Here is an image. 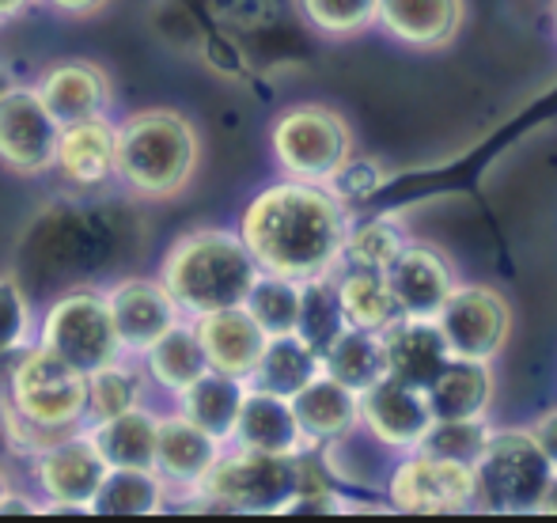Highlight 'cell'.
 Here are the masks:
<instances>
[{
    "label": "cell",
    "mask_w": 557,
    "mask_h": 523,
    "mask_svg": "<svg viewBox=\"0 0 557 523\" xmlns=\"http://www.w3.org/2000/svg\"><path fill=\"white\" fill-rule=\"evenodd\" d=\"M337 285V303L345 311V323L364 326V331H387L403 311H398L395 288L387 281V270H372V265H349Z\"/></svg>",
    "instance_id": "83f0119b"
},
{
    "label": "cell",
    "mask_w": 557,
    "mask_h": 523,
    "mask_svg": "<svg viewBox=\"0 0 557 523\" xmlns=\"http://www.w3.org/2000/svg\"><path fill=\"white\" fill-rule=\"evenodd\" d=\"M474 501V474L462 463L413 451L391 474V505L403 512H462Z\"/></svg>",
    "instance_id": "4fadbf2b"
},
{
    "label": "cell",
    "mask_w": 557,
    "mask_h": 523,
    "mask_svg": "<svg viewBox=\"0 0 557 523\" xmlns=\"http://www.w3.org/2000/svg\"><path fill=\"white\" fill-rule=\"evenodd\" d=\"M46 4L53 8V12H61V15H96L99 8H107V0H46Z\"/></svg>",
    "instance_id": "60d3db41"
},
{
    "label": "cell",
    "mask_w": 557,
    "mask_h": 523,
    "mask_svg": "<svg viewBox=\"0 0 557 523\" xmlns=\"http://www.w3.org/2000/svg\"><path fill=\"white\" fill-rule=\"evenodd\" d=\"M201 140L190 119L168 107L137 111L117 126V178L148 201H168L190 186Z\"/></svg>",
    "instance_id": "3957f363"
},
{
    "label": "cell",
    "mask_w": 557,
    "mask_h": 523,
    "mask_svg": "<svg viewBox=\"0 0 557 523\" xmlns=\"http://www.w3.org/2000/svg\"><path fill=\"white\" fill-rule=\"evenodd\" d=\"M145 369L163 391L183 395L186 387L206 376L213 364H209L206 346H201V338H198V326L175 323L152 349H145Z\"/></svg>",
    "instance_id": "f1b7e54d"
},
{
    "label": "cell",
    "mask_w": 557,
    "mask_h": 523,
    "mask_svg": "<svg viewBox=\"0 0 557 523\" xmlns=\"http://www.w3.org/2000/svg\"><path fill=\"white\" fill-rule=\"evenodd\" d=\"M38 346L53 349V353L65 357L69 364H76L88 376L125 357L111 315V300H107V292H96V288L61 292L46 308L42 323H38Z\"/></svg>",
    "instance_id": "52a82bcc"
},
{
    "label": "cell",
    "mask_w": 557,
    "mask_h": 523,
    "mask_svg": "<svg viewBox=\"0 0 557 523\" xmlns=\"http://www.w3.org/2000/svg\"><path fill=\"white\" fill-rule=\"evenodd\" d=\"M433 421H459V418H485L493 402V372L485 361H451L441 369V376L425 387Z\"/></svg>",
    "instance_id": "d4e9b609"
},
{
    "label": "cell",
    "mask_w": 557,
    "mask_h": 523,
    "mask_svg": "<svg viewBox=\"0 0 557 523\" xmlns=\"http://www.w3.org/2000/svg\"><path fill=\"white\" fill-rule=\"evenodd\" d=\"M235 448H255V451H273V456H300L311 451L308 436L300 428V418L293 410V398L258 391L250 387L247 402H243L239 425H235Z\"/></svg>",
    "instance_id": "44dd1931"
},
{
    "label": "cell",
    "mask_w": 557,
    "mask_h": 523,
    "mask_svg": "<svg viewBox=\"0 0 557 523\" xmlns=\"http://www.w3.org/2000/svg\"><path fill=\"white\" fill-rule=\"evenodd\" d=\"M493 428L485 425V418H459V421H433L425 433V440L413 451H425V456L447 459V463L474 466L478 456L490 444Z\"/></svg>",
    "instance_id": "d6a6232c"
},
{
    "label": "cell",
    "mask_w": 557,
    "mask_h": 523,
    "mask_svg": "<svg viewBox=\"0 0 557 523\" xmlns=\"http://www.w3.org/2000/svg\"><path fill=\"white\" fill-rule=\"evenodd\" d=\"M387 281L395 288V300L403 315L436 319L447 296L455 292V273L451 262L433 247H406L395 262L387 265Z\"/></svg>",
    "instance_id": "d6986e66"
},
{
    "label": "cell",
    "mask_w": 557,
    "mask_h": 523,
    "mask_svg": "<svg viewBox=\"0 0 557 523\" xmlns=\"http://www.w3.org/2000/svg\"><path fill=\"white\" fill-rule=\"evenodd\" d=\"M380 0H300L304 20L323 35H360L375 23Z\"/></svg>",
    "instance_id": "74e56055"
},
{
    "label": "cell",
    "mask_w": 557,
    "mask_h": 523,
    "mask_svg": "<svg viewBox=\"0 0 557 523\" xmlns=\"http://www.w3.org/2000/svg\"><path fill=\"white\" fill-rule=\"evenodd\" d=\"M543 512H557V474H554L550 489H546V501H543Z\"/></svg>",
    "instance_id": "7bdbcfd3"
},
{
    "label": "cell",
    "mask_w": 557,
    "mask_h": 523,
    "mask_svg": "<svg viewBox=\"0 0 557 523\" xmlns=\"http://www.w3.org/2000/svg\"><path fill=\"white\" fill-rule=\"evenodd\" d=\"M304 285H308V281L281 277V273L262 270L255 285H250L243 308L258 319V326H262L270 338H277V334H296L300 331V315H304Z\"/></svg>",
    "instance_id": "1f68e13d"
},
{
    "label": "cell",
    "mask_w": 557,
    "mask_h": 523,
    "mask_svg": "<svg viewBox=\"0 0 557 523\" xmlns=\"http://www.w3.org/2000/svg\"><path fill=\"white\" fill-rule=\"evenodd\" d=\"M221 440L194 425L186 413L160 418V444H156V471L168 486H183L201 494L209 471L221 459Z\"/></svg>",
    "instance_id": "e0dca14e"
},
{
    "label": "cell",
    "mask_w": 557,
    "mask_h": 523,
    "mask_svg": "<svg viewBox=\"0 0 557 523\" xmlns=\"http://www.w3.org/2000/svg\"><path fill=\"white\" fill-rule=\"evenodd\" d=\"M247 391H250V384L243 376H227V372L209 369L206 376L194 379V384L178 395V406H183L178 413H186L198 428H206L209 436L227 444L235 436V425H239Z\"/></svg>",
    "instance_id": "cb8c5ba5"
},
{
    "label": "cell",
    "mask_w": 557,
    "mask_h": 523,
    "mask_svg": "<svg viewBox=\"0 0 557 523\" xmlns=\"http://www.w3.org/2000/svg\"><path fill=\"white\" fill-rule=\"evenodd\" d=\"M198 326V338L206 346V357L216 372L227 376H243L250 379V372L258 369L265 346H270V334L258 326V319L247 308H224V311H209V315L194 319Z\"/></svg>",
    "instance_id": "2e32d148"
},
{
    "label": "cell",
    "mask_w": 557,
    "mask_h": 523,
    "mask_svg": "<svg viewBox=\"0 0 557 523\" xmlns=\"http://www.w3.org/2000/svg\"><path fill=\"white\" fill-rule=\"evenodd\" d=\"M360 421L383 448L413 451L433 425V410H429V398L421 387L383 376L368 391H360Z\"/></svg>",
    "instance_id": "5bb4252c"
},
{
    "label": "cell",
    "mask_w": 557,
    "mask_h": 523,
    "mask_svg": "<svg viewBox=\"0 0 557 523\" xmlns=\"http://www.w3.org/2000/svg\"><path fill=\"white\" fill-rule=\"evenodd\" d=\"M168 482L152 466H111L96 494L99 516H152L168 505Z\"/></svg>",
    "instance_id": "4dcf8cb0"
},
{
    "label": "cell",
    "mask_w": 557,
    "mask_h": 523,
    "mask_svg": "<svg viewBox=\"0 0 557 523\" xmlns=\"http://www.w3.org/2000/svg\"><path fill=\"white\" fill-rule=\"evenodd\" d=\"M323 369L334 379H342L352 391H368L375 379L387 376V346L383 331H364V326H345L342 334L326 346Z\"/></svg>",
    "instance_id": "f546056e"
},
{
    "label": "cell",
    "mask_w": 557,
    "mask_h": 523,
    "mask_svg": "<svg viewBox=\"0 0 557 523\" xmlns=\"http://www.w3.org/2000/svg\"><path fill=\"white\" fill-rule=\"evenodd\" d=\"M15 88V80H12V73H8L4 65H0V96H4V91H12Z\"/></svg>",
    "instance_id": "f6af8a7d"
},
{
    "label": "cell",
    "mask_w": 557,
    "mask_h": 523,
    "mask_svg": "<svg viewBox=\"0 0 557 523\" xmlns=\"http://www.w3.org/2000/svg\"><path fill=\"white\" fill-rule=\"evenodd\" d=\"M107 300H111L122 349L133 357H145V349H152L171 326L183 323V308H178V300L163 281L125 277L107 288Z\"/></svg>",
    "instance_id": "7c38bea8"
},
{
    "label": "cell",
    "mask_w": 557,
    "mask_h": 523,
    "mask_svg": "<svg viewBox=\"0 0 557 523\" xmlns=\"http://www.w3.org/2000/svg\"><path fill=\"white\" fill-rule=\"evenodd\" d=\"M323 372V353L315 346L300 338V334H277L265 346L258 369L250 372L247 384L258 387V391H273L293 398L300 387H308L311 379Z\"/></svg>",
    "instance_id": "4316f807"
},
{
    "label": "cell",
    "mask_w": 557,
    "mask_h": 523,
    "mask_svg": "<svg viewBox=\"0 0 557 523\" xmlns=\"http://www.w3.org/2000/svg\"><path fill=\"white\" fill-rule=\"evenodd\" d=\"M467 4L462 0H380L375 20L391 38L418 50H441L462 27Z\"/></svg>",
    "instance_id": "7402d4cb"
},
{
    "label": "cell",
    "mask_w": 557,
    "mask_h": 523,
    "mask_svg": "<svg viewBox=\"0 0 557 523\" xmlns=\"http://www.w3.org/2000/svg\"><path fill=\"white\" fill-rule=\"evenodd\" d=\"M293 410L311 448L342 440L345 433L360 425V395L345 387L342 379H334L326 369L293 395Z\"/></svg>",
    "instance_id": "603a6c76"
},
{
    "label": "cell",
    "mask_w": 557,
    "mask_h": 523,
    "mask_svg": "<svg viewBox=\"0 0 557 523\" xmlns=\"http://www.w3.org/2000/svg\"><path fill=\"white\" fill-rule=\"evenodd\" d=\"M273 155H277L281 171L288 178H304V183L331 186V178L349 163L352 137L342 114L319 103L288 107L270 133Z\"/></svg>",
    "instance_id": "ba28073f"
},
{
    "label": "cell",
    "mask_w": 557,
    "mask_h": 523,
    "mask_svg": "<svg viewBox=\"0 0 557 523\" xmlns=\"http://www.w3.org/2000/svg\"><path fill=\"white\" fill-rule=\"evenodd\" d=\"M345 311L342 303H337V285L334 277L326 273V277H315L304 285V315H300V338L308 341V346H315L319 353H326V346L337 338V334L345 331Z\"/></svg>",
    "instance_id": "e575fe53"
},
{
    "label": "cell",
    "mask_w": 557,
    "mask_h": 523,
    "mask_svg": "<svg viewBox=\"0 0 557 523\" xmlns=\"http://www.w3.org/2000/svg\"><path fill=\"white\" fill-rule=\"evenodd\" d=\"M53 171L76 190H91L107 178H117V126L107 122V114L61 126Z\"/></svg>",
    "instance_id": "9a60e30c"
},
{
    "label": "cell",
    "mask_w": 557,
    "mask_h": 523,
    "mask_svg": "<svg viewBox=\"0 0 557 523\" xmlns=\"http://www.w3.org/2000/svg\"><path fill=\"white\" fill-rule=\"evenodd\" d=\"M30 4H35V0H0V23H8V20H15V15H23Z\"/></svg>",
    "instance_id": "b9f144b4"
},
{
    "label": "cell",
    "mask_w": 557,
    "mask_h": 523,
    "mask_svg": "<svg viewBox=\"0 0 557 523\" xmlns=\"http://www.w3.org/2000/svg\"><path fill=\"white\" fill-rule=\"evenodd\" d=\"M258 273H262V265L255 262L239 232L221 228L186 232L183 239L171 244L160 265V281L171 288L183 315L190 319L247 303Z\"/></svg>",
    "instance_id": "7a4b0ae2"
},
{
    "label": "cell",
    "mask_w": 557,
    "mask_h": 523,
    "mask_svg": "<svg viewBox=\"0 0 557 523\" xmlns=\"http://www.w3.org/2000/svg\"><path fill=\"white\" fill-rule=\"evenodd\" d=\"M91 440L103 451L111 466H152L156 471V444H160V418L145 406L125 410L117 418L91 421Z\"/></svg>",
    "instance_id": "484cf974"
},
{
    "label": "cell",
    "mask_w": 557,
    "mask_h": 523,
    "mask_svg": "<svg viewBox=\"0 0 557 523\" xmlns=\"http://www.w3.org/2000/svg\"><path fill=\"white\" fill-rule=\"evenodd\" d=\"M436 326H441L451 357L490 364L505 349L508 331H512V311H508L505 296L493 288L455 285V292L447 296L441 315H436Z\"/></svg>",
    "instance_id": "8fae6325"
},
{
    "label": "cell",
    "mask_w": 557,
    "mask_h": 523,
    "mask_svg": "<svg viewBox=\"0 0 557 523\" xmlns=\"http://www.w3.org/2000/svg\"><path fill=\"white\" fill-rule=\"evenodd\" d=\"M8 406L53 433H76L88 421V372L35 341L15 357Z\"/></svg>",
    "instance_id": "5b68a950"
},
{
    "label": "cell",
    "mask_w": 557,
    "mask_h": 523,
    "mask_svg": "<svg viewBox=\"0 0 557 523\" xmlns=\"http://www.w3.org/2000/svg\"><path fill=\"white\" fill-rule=\"evenodd\" d=\"M61 122L38 88L15 84L0 96V163L23 178H38L58 163Z\"/></svg>",
    "instance_id": "30bf717a"
},
{
    "label": "cell",
    "mask_w": 557,
    "mask_h": 523,
    "mask_svg": "<svg viewBox=\"0 0 557 523\" xmlns=\"http://www.w3.org/2000/svg\"><path fill=\"white\" fill-rule=\"evenodd\" d=\"M304 486V451L300 456H273V451L235 448L216 459L201 497L232 512H288L293 497Z\"/></svg>",
    "instance_id": "8992f818"
},
{
    "label": "cell",
    "mask_w": 557,
    "mask_h": 523,
    "mask_svg": "<svg viewBox=\"0 0 557 523\" xmlns=\"http://www.w3.org/2000/svg\"><path fill=\"white\" fill-rule=\"evenodd\" d=\"M35 315H30V300L15 273H0V357H15L30 346L35 338Z\"/></svg>",
    "instance_id": "8d00e7d4"
},
{
    "label": "cell",
    "mask_w": 557,
    "mask_h": 523,
    "mask_svg": "<svg viewBox=\"0 0 557 523\" xmlns=\"http://www.w3.org/2000/svg\"><path fill=\"white\" fill-rule=\"evenodd\" d=\"M239 236L265 273L315 281L345 259L349 221L331 186L285 178L247 201Z\"/></svg>",
    "instance_id": "6da1fadb"
},
{
    "label": "cell",
    "mask_w": 557,
    "mask_h": 523,
    "mask_svg": "<svg viewBox=\"0 0 557 523\" xmlns=\"http://www.w3.org/2000/svg\"><path fill=\"white\" fill-rule=\"evenodd\" d=\"M470 474H474L470 509L516 516V512H543L546 489L557 471L535 433H493Z\"/></svg>",
    "instance_id": "277c9868"
},
{
    "label": "cell",
    "mask_w": 557,
    "mask_h": 523,
    "mask_svg": "<svg viewBox=\"0 0 557 523\" xmlns=\"http://www.w3.org/2000/svg\"><path fill=\"white\" fill-rule=\"evenodd\" d=\"M12 497V482H8V474L0 471V509H4V501Z\"/></svg>",
    "instance_id": "ee69618b"
},
{
    "label": "cell",
    "mask_w": 557,
    "mask_h": 523,
    "mask_svg": "<svg viewBox=\"0 0 557 523\" xmlns=\"http://www.w3.org/2000/svg\"><path fill=\"white\" fill-rule=\"evenodd\" d=\"M406 247H410V239H406V232L398 228L395 221H368V224H360V228H349V239H345V262L387 270Z\"/></svg>",
    "instance_id": "d590c367"
},
{
    "label": "cell",
    "mask_w": 557,
    "mask_h": 523,
    "mask_svg": "<svg viewBox=\"0 0 557 523\" xmlns=\"http://www.w3.org/2000/svg\"><path fill=\"white\" fill-rule=\"evenodd\" d=\"M535 440L543 444V451H546V459L554 463V471H557V410L554 413H546L543 421H535Z\"/></svg>",
    "instance_id": "ab89813d"
},
{
    "label": "cell",
    "mask_w": 557,
    "mask_h": 523,
    "mask_svg": "<svg viewBox=\"0 0 557 523\" xmlns=\"http://www.w3.org/2000/svg\"><path fill=\"white\" fill-rule=\"evenodd\" d=\"M331 190L337 194L342 206L345 201H360V198H368V194L380 190V171H375L372 163H360L349 155V163H345V167L331 178Z\"/></svg>",
    "instance_id": "f35d334b"
},
{
    "label": "cell",
    "mask_w": 557,
    "mask_h": 523,
    "mask_svg": "<svg viewBox=\"0 0 557 523\" xmlns=\"http://www.w3.org/2000/svg\"><path fill=\"white\" fill-rule=\"evenodd\" d=\"M140 391H145V379L125 361L96 369L88 376V421H107L125 410H137Z\"/></svg>",
    "instance_id": "836d02e7"
},
{
    "label": "cell",
    "mask_w": 557,
    "mask_h": 523,
    "mask_svg": "<svg viewBox=\"0 0 557 523\" xmlns=\"http://www.w3.org/2000/svg\"><path fill=\"white\" fill-rule=\"evenodd\" d=\"M35 88L61 126L99 119V114H107V107L114 99L111 76L96 61H58L53 69H46Z\"/></svg>",
    "instance_id": "ffe728a7"
},
{
    "label": "cell",
    "mask_w": 557,
    "mask_h": 523,
    "mask_svg": "<svg viewBox=\"0 0 557 523\" xmlns=\"http://www.w3.org/2000/svg\"><path fill=\"white\" fill-rule=\"evenodd\" d=\"M554 30H557V0H554Z\"/></svg>",
    "instance_id": "bcb514c9"
},
{
    "label": "cell",
    "mask_w": 557,
    "mask_h": 523,
    "mask_svg": "<svg viewBox=\"0 0 557 523\" xmlns=\"http://www.w3.org/2000/svg\"><path fill=\"white\" fill-rule=\"evenodd\" d=\"M383 346H387V376L403 379L410 387L425 391L447 361V349L436 319H418V315H398L395 323L383 331Z\"/></svg>",
    "instance_id": "ac0fdd59"
},
{
    "label": "cell",
    "mask_w": 557,
    "mask_h": 523,
    "mask_svg": "<svg viewBox=\"0 0 557 523\" xmlns=\"http://www.w3.org/2000/svg\"><path fill=\"white\" fill-rule=\"evenodd\" d=\"M111 463L96 448L88 428L61 436L35 456V486L42 494V512H91Z\"/></svg>",
    "instance_id": "9c48e42d"
}]
</instances>
